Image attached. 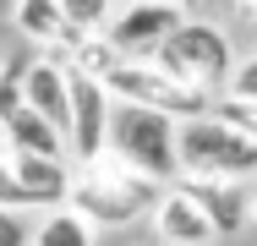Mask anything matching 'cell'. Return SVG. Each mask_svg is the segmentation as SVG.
<instances>
[{
    "label": "cell",
    "mask_w": 257,
    "mask_h": 246,
    "mask_svg": "<svg viewBox=\"0 0 257 246\" xmlns=\"http://www.w3.org/2000/svg\"><path fill=\"white\" fill-rule=\"evenodd\" d=\"M154 230L170 246H208V241H219L213 219H208L186 192H170V197H159V202H154Z\"/></svg>",
    "instance_id": "11"
},
{
    "label": "cell",
    "mask_w": 257,
    "mask_h": 246,
    "mask_svg": "<svg viewBox=\"0 0 257 246\" xmlns=\"http://www.w3.org/2000/svg\"><path fill=\"white\" fill-rule=\"evenodd\" d=\"M104 88H109L115 98H132V104L170 109V115H181V120L213 109V98H208L203 88H186V82L170 77L159 60H120V66H109V71H104Z\"/></svg>",
    "instance_id": "5"
},
{
    "label": "cell",
    "mask_w": 257,
    "mask_h": 246,
    "mask_svg": "<svg viewBox=\"0 0 257 246\" xmlns=\"http://www.w3.org/2000/svg\"><path fill=\"white\" fill-rule=\"evenodd\" d=\"M148 202H159V181L132 164H120V170L88 164V175H77V186H71V208L88 213L93 224H132L137 213H148Z\"/></svg>",
    "instance_id": "4"
},
{
    "label": "cell",
    "mask_w": 257,
    "mask_h": 246,
    "mask_svg": "<svg viewBox=\"0 0 257 246\" xmlns=\"http://www.w3.org/2000/svg\"><path fill=\"white\" fill-rule=\"evenodd\" d=\"M159 66L170 71V77H181L186 88H203V93H219V88H230V77H235V55H230V39L213 28V22H181L164 49L154 55Z\"/></svg>",
    "instance_id": "3"
},
{
    "label": "cell",
    "mask_w": 257,
    "mask_h": 246,
    "mask_svg": "<svg viewBox=\"0 0 257 246\" xmlns=\"http://www.w3.org/2000/svg\"><path fill=\"white\" fill-rule=\"evenodd\" d=\"M0 202H11V208H22V192H17V170H11V148L0 153Z\"/></svg>",
    "instance_id": "18"
},
{
    "label": "cell",
    "mask_w": 257,
    "mask_h": 246,
    "mask_svg": "<svg viewBox=\"0 0 257 246\" xmlns=\"http://www.w3.org/2000/svg\"><path fill=\"white\" fill-rule=\"evenodd\" d=\"M11 170H17L22 208H60V202H71V186H77V175L66 170V159H55V153H22V148H11Z\"/></svg>",
    "instance_id": "8"
},
{
    "label": "cell",
    "mask_w": 257,
    "mask_h": 246,
    "mask_svg": "<svg viewBox=\"0 0 257 246\" xmlns=\"http://www.w3.org/2000/svg\"><path fill=\"white\" fill-rule=\"evenodd\" d=\"M213 115H224L230 126H241V132L257 143V98H235V93H230L224 104H213Z\"/></svg>",
    "instance_id": "16"
},
{
    "label": "cell",
    "mask_w": 257,
    "mask_h": 246,
    "mask_svg": "<svg viewBox=\"0 0 257 246\" xmlns=\"http://www.w3.org/2000/svg\"><path fill=\"white\" fill-rule=\"evenodd\" d=\"M181 22H186V17H181L175 0H126V11L109 17L104 39L120 49L126 60H154L159 49H164V39H170Z\"/></svg>",
    "instance_id": "7"
},
{
    "label": "cell",
    "mask_w": 257,
    "mask_h": 246,
    "mask_svg": "<svg viewBox=\"0 0 257 246\" xmlns=\"http://www.w3.org/2000/svg\"><path fill=\"white\" fill-rule=\"evenodd\" d=\"M241 6H246V11H252V17H257V0H241Z\"/></svg>",
    "instance_id": "19"
},
{
    "label": "cell",
    "mask_w": 257,
    "mask_h": 246,
    "mask_svg": "<svg viewBox=\"0 0 257 246\" xmlns=\"http://www.w3.org/2000/svg\"><path fill=\"white\" fill-rule=\"evenodd\" d=\"M22 93L39 115H50L60 132H71V71H66V60H33L22 71Z\"/></svg>",
    "instance_id": "10"
},
{
    "label": "cell",
    "mask_w": 257,
    "mask_h": 246,
    "mask_svg": "<svg viewBox=\"0 0 257 246\" xmlns=\"http://www.w3.org/2000/svg\"><path fill=\"white\" fill-rule=\"evenodd\" d=\"M33 246H93V219L77 208H50V219L39 224Z\"/></svg>",
    "instance_id": "13"
},
{
    "label": "cell",
    "mask_w": 257,
    "mask_h": 246,
    "mask_svg": "<svg viewBox=\"0 0 257 246\" xmlns=\"http://www.w3.org/2000/svg\"><path fill=\"white\" fill-rule=\"evenodd\" d=\"M33 224L22 219V208H11V202H0V246H33Z\"/></svg>",
    "instance_id": "15"
},
{
    "label": "cell",
    "mask_w": 257,
    "mask_h": 246,
    "mask_svg": "<svg viewBox=\"0 0 257 246\" xmlns=\"http://www.w3.org/2000/svg\"><path fill=\"white\" fill-rule=\"evenodd\" d=\"M66 71H71V153L82 159V164H99L104 153H109V115H115V93L104 88V77L93 71H82V66H71L66 60Z\"/></svg>",
    "instance_id": "6"
},
{
    "label": "cell",
    "mask_w": 257,
    "mask_h": 246,
    "mask_svg": "<svg viewBox=\"0 0 257 246\" xmlns=\"http://www.w3.org/2000/svg\"><path fill=\"white\" fill-rule=\"evenodd\" d=\"M181 175L246 181V175H257V143L213 109L192 115V120H181Z\"/></svg>",
    "instance_id": "2"
},
{
    "label": "cell",
    "mask_w": 257,
    "mask_h": 246,
    "mask_svg": "<svg viewBox=\"0 0 257 246\" xmlns=\"http://www.w3.org/2000/svg\"><path fill=\"white\" fill-rule=\"evenodd\" d=\"M66 6V22L77 33H104L109 28V0H60Z\"/></svg>",
    "instance_id": "14"
},
{
    "label": "cell",
    "mask_w": 257,
    "mask_h": 246,
    "mask_svg": "<svg viewBox=\"0 0 257 246\" xmlns=\"http://www.w3.org/2000/svg\"><path fill=\"white\" fill-rule=\"evenodd\" d=\"M230 93H235V98H257V55H246V60L235 66V77H230Z\"/></svg>",
    "instance_id": "17"
},
{
    "label": "cell",
    "mask_w": 257,
    "mask_h": 246,
    "mask_svg": "<svg viewBox=\"0 0 257 246\" xmlns=\"http://www.w3.org/2000/svg\"><path fill=\"white\" fill-rule=\"evenodd\" d=\"M11 17H17V28L33 44H77V28L66 22V6L60 0H17Z\"/></svg>",
    "instance_id": "12"
},
{
    "label": "cell",
    "mask_w": 257,
    "mask_h": 246,
    "mask_svg": "<svg viewBox=\"0 0 257 246\" xmlns=\"http://www.w3.org/2000/svg\"><path fill=\"white\" fill-rule=\"evenodd\" d=\"M109 153L154 181L181 175V115L154 109V104H132V98H115V115H109Z\"/></svg>",
    "instance_id": "1"
},
{
    "label": "cell",
    "mask_w": 257,
    "mask_h": 246,
    "mask_svg": "<svg viewBox=\"0 0 257 246\" xmlns=\"http://www.w3.org/2000/svg\"><path fill=\"white\" fill-rule=\"evenodd\" d=\"M181 192H186L208 219H213V230H219V235H241V230H246V219H252L246 192H241L235 181H219V175H186V186H181Z\"/></svg>",
    "instance_id": "9"
},
{
    "label": "cell",
    "mask_w": 257,
    "mask_h": 246,
    "mask_svg": "<svg viewBox=\"0 0 257 246\" xmlns=\"http://www.w3.org/2000/svg\"><path fill=\"white\" fill-rule=\"evenodd\" d=\"M175 6H181V11H186V6H197V0H175Z\"/></svg>",
    "instance_id": "20"
},
{
    "label": "cell",
    "mask_w": 257,
    "mask_h": 246,
    "mask_svg": "<svg viewBox=\"0 0 257 246\" xmlns=\"http://www.w3.org/2000/svg\"><path fill=\"white\" fill-rule=\"evenodd\" d=\"M6 148H11V143H6V132H0V153H6Z\"/></svg>",
    "instance_id": "21"
}]
</instances>
